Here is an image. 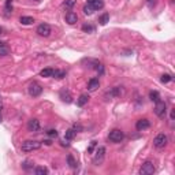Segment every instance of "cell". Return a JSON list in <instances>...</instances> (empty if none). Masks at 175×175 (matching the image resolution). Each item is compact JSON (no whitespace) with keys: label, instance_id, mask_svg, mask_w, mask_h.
<instances>
[{"label":"cell","instance_id":"cell-1","mask_svg":"<svg viewBox=\"0 0 175 175\" xmlns=\"http://www.w3.org/2000/svg\"><path fill=\"white\" fill-rule=\"evenodd\" d=\"M40 148H41V142L36 141V140H26V141L22 142V145H21V149L25 153L33 152V150H37Z\"/></svg>","mask_w":175,"mask_h":175},{"label":"cell","instance_id":"cell-2","mask_svg":"<svg viewBox=\"0 0 175 175\" xmlns=\"http://www.w3.org/2000/svg\"><path fill=\"white\" fill-rule=\"evenodd\" d=\"M123 138H125V133L122 131L121 129H114L109 131L108 134V140L114 144H118V142H122Z\"/></svg>","mask_w":175,"mask_h":175},{"label":"cell","instance_id":"cell-3","mask_svg":"<svg viewBox=\"0 0 175 175\" xmlns=\"http://www.w3.org/2000/svg\"><path fill=\"white\" fill-rule=\"evenodd\" d=\"M167 144H168V137L166 134H163V133L157 134L155 137V140H153V145H155V148H157V149H163Z\"/></svg>","mask_w":175,"mask_h":175},{"label":"cell","instance_id":"cell-4","mask_svg":"<svg viewBox=\"0 0 175 175\" xmlns=\"http://www.w3.org/2000/svg\"><path fill=\"white\" fill-rule=\"evenodd\" d=\"M104 157H105V148L104 146H99L93 156V164L94 166H101V163L104 162Z\"/></svg>","mask_w":175,"mask_h":175},{"label":"cell","instance_id":"cell-5","mask_svg":"<svg viewBox=\"0 0 175 175\" xmlns=\"http://www.w3.org/2000/svg\"><path fill=\"white\" fill-rule=\"evenodd\" d=\"M27 90H29V94L32 96V97H39V96H40L41 93H43V86H41L39 82L33 81L32 84L29 85Z\"/></svg>","mask_w":175,"mask_h":175},{"label":"cell","instance_id":"cell-6","mask_svg":"<svg viewBox=\"0 0 175 175\" xmlns=\"http://www.w3.org/2000/svg\"><path fill=\"white\" fill-rule=\"evenodd\" d=\"M155 173V164L152 162H145L142 164V167L140 168V175H152Z\"/></svg>","mask_w":175,"mask_h":175},{"label":"cell","instance_id":"cell-7","mask_svg":"<svg viewBox=\"0 0 175 175\" xmlns=\"http://www.w3.org/2000/svg\"><path fill=\"white\" fill-rule=\"evenodd\" d=\"M36 33L39 34V36H41V37H49V34H51V26L48 25V23H41V25L37 26Z\"/></svg>","mask_w":175,"mask_h":175},{"label":"cell","instance_id":"cell-8","mask_svg":"<svg viewBox=\"0 0 175 175\" xmlns=\"http://www.w3.org/2000/svg\"><path fill=\"white\" fill-rule=\"evenodd\" d=\"M166 111H167V105L164 101H157L156 103V107H155V114L159 116V118H164L166 116Z\"/></svg>","mask_w":175,"mask_h":175},{"label":"cell","instance_id":"cell-9","mask_svg":"<svg viewBox=\"0 0 175 175\" xmlns=\"http://www.w3.org/2000/svg\"><path fill=\"white\" fill-rule=\"evenodd\" d=\"M136 127L138 131H142V130H146V129H149L150 127V122L148 121V119H140V121H137L136 123Z\"/></svg>","mask_w":175,"mask_h":175},{"label":"cell","instance_id":"cell-10","mask_svg":"<svg viewBox=\"0 0 175 175\" xmlns=\"http://www.w3.org/2000/svg\"><path fill=\"white\" fill-rule=\"evenodd\" d=\"M27 130L32 133H36L40 130V122L37 121V119H30L29 122H27Z\"/></svg>","mask_w":175,"mask_h":175},{"label":"cell","instance_id":"cell-11","mask_svg":"<svg viewBox=\"0 0 175 175\" xmlns=\"http://www.w3.org/2000/svg\"><path fill=\"white\" fill-rule=\"evenodd\" d=\"M64 19H66V22L68 25H75V23L78 22V15L73 11H68L66 14V16H64Z\"/></svg>","mask_w":175,"mask_h":175},{"label":"cell","instance_id":"cell-12","mask_svg":"<svg viewBox=\"0 0 175 175\" xmlns=\"http://www.w3.org/2000/svg\"><path fill=\"white\" fill-rule=\"evenodd\" d=\"M121 94H122L121 86H115V88H112L109 92L105 93V97L107 99H114V97H118V96H121Z\"/></svg>","mask_w":175,"mask_h":175},{"label":"cell","instance_id":"cell-13","mask_svg":"<svg viewBox=\"0 0 175 175\" xmlns=\"http://www.w3.org/2000/svg\"><path fill=\"white\" fill-rule=\"evenodd\" d=\"M99 86H100V81H99L97 78H92V80H89V82H88V90L89 92H94Z\"/></svg>","mask_w":175,"mask_h":175},{"label":"cell","instance_id":"cell-14","mask_svg":"<svg viewBox=\"0 0 175 175\" xmlns=\"http://www.w3.org/2000/svg\"><path fill=\"white\" fill-rule=\"evenodd\" d=\"M60 99H62V101H64V103H71L73 101V97H71V93L68 90H62L60 92Z\"/></svg>","mask_w":175,"mask_h":175},{"label":"cell","instance_id":"cell-15","mask_svg":"<svg viewBox=\"0 0 175 175\" xmlns=\"http://www.w3.org/2000/svg\"><path fill=\"white\" fill-rule=\"evenodd\" d=\"M89 94L86 93H84V94H81L80 97H78V100H77V105L78 107H84L85 104H88V101H89Z\"/></svg>","mask_w":175,"mask_h":175},{"label":"cell","instance_id":"cell-16","mask_svg":"<svg viewBox=\"0 0 175 175\" xmlns=\"http://www.w3.org/2000/svg\"><path fill=\"white\" fill-rule=\"evenodd\" d=\"M19 22L22 23V25H32V23H34V18H32V16H21L19 18Z\"/></svg>","mask_w":175,"mask_h":175},{"label":"cell","instance_id":"cell-17","mask_svg":"<svg viewBox=\"0 0 175 175\" xmlns=\"http://www.w3.org/2000/svg\"><path fill=\"white\" fill-rule=\"evenodd\" d=\"M75 136H77V131H75L74 129H68L66 131V134H64V138H66L67 141H71V140H74Z\"/></svg>","mask_w":175,"mask_h":175},{"label":"cell","instance_id":"cell-18","mask_svg":"<svg viewBox=\"0 0 175 175\" xmlns=\"http://www.w3.org/2000/svg\"><path fill=\"white\" fill-rule=\"evenodd\" d=\"M53 68H44V70H41L40 71V75L41 77H45V78H48V77H53Z\"/></svg>","mask_w":175,"mask_h":175},{"label":"cell","instance_id":"cell-19","mask_svg":"<svg viewBox=\"0 0 175 175\" xmlns=\"http://www.w3.org/2000/svg\"><path fill=\"white\" fill-rule=\"evenodd\" d=\"M99 22H100V25H107V22H109V14L108 12H104L103 15L99 16Z\"/></svg>","mask_w":175,"mask_h":175},{"label":"cell","instance_id":"cell-20","mask_svg":"<svg viewBox=\"0 0 175 175\" xmlns=\"http://www.w3.org/2000/svg\"><path fill=\"white\" fill-rule=\"evenodd\" d=\"M34 174L36 175H47L48 174V168L44 166H39L36 167V170H34Z\"/></svg>","mask_w":175,"mask_h":175},{"label":"cell","instance_id":"cell-21","mask_svg":"<svg viewBox=\"0 0 175 175\" xmlns=\"http://www.w3.org/2000/svg\"><path fill=\"white\" fill-rule=\"evenodd\" d=\"M90 6L93 7L94 11H96V10H101L103 7H104V2H103V0H94V2L92 3Z\"/></svg>","mask_w":175,"mask_h":175},{"label":"cell","instance_id":"cell-22","mask_svg":"<svg viewBox=\"0 0 175 175\" xmlns=\"http://www.w3.org/2000/svg\"><path fill=\"white\" fill-rule=\"evenodd\" d=\"M7 55H10V48L0 43V56H7Z\"/></svg>","mask_w":175,"mask_h":175},{"label":"cell","instance_id":"cell-23","mask_svg":"<svg viewBox=\"0 0 175 175\" xmlns=\"http://www.w3.org/2000/svg\"><path fill=\"white\" fill-rule=\"evenodd\" d=\"M149 97H150V100L155 101V103L160 101V94H159V92H156V90H152V92H150V93H149Z\"/></svg>","mask_w":175,"mask_h":175},{"label":"cell","instance_id":"cell-24","mask_svg":"<svg viewBox=\"0 0 175 175\" xmlns=\"http://www.w3.org/2000/svg\"><path fill=\"white\" fill-rule=\"evenodd\" d=\"M67 163H68V166L71 167V168H77V162L74 160V157H73V155H68L67 156Z\"/></svg>","mask_w":175,"mask_h":175},{"label":"cell","instance_id":"cell-25","mask_svg":"<svg viewBox=\"0 0 175 175\" xmlns=\"http://www.w3.org/2000/svg\"><path fill=\"white\" fill-rule=\"evenodd\" d=\"M53 75L58 78V80H63V78L66 77V71H63V70H55L53 71Z\"/></svg>","mask_w":175,"mask_h":175},{"label":"cell","instance_id":"cell-26","mask_svg":"<svg viewBox=\"0 0 175 175\" xmlns=\"http://www.w3.org/2000/svg\"><path fill=\"white\" fill-rule=\"evenodd\" d=\"M93 7H92L90 4H85L84 6V14L85 15H92V14H93Z\"/></svg>","mask_w":175,"mask_h":175},{"label":"cell","instance_id":"cell-27","mask_svg":"<svg viewBox=\"0 0 175 175\" xmlns=\"http://www.w3.org/2000/svg\"><path fill=\"white\" fill-rule=\"evenodd\" d=\"M160 81H162L163 84H168L170 81H173V77H171L170 74H163L162 78H160Z\"/></svg>","mask_w":175,"mask_h":175},{"label":"cell","instance_id":"cell-28","mask_svg":"<svg viewBox=\"0 0 175 175\" xmlns=\"http://www.w3.org/2000/svg\"><path fill=\"white\" fill-rule=\"evenodd\" d=\"M33 162H30V160H26V162H23L22 163V168L23 170H30V168H33Z\"/></svg>","mask_w":175,"mask_h":175},{"label":"cell","instance_id":"cell-29","mask_svg":"<svg viewBox=\"0 0 175 175\" xmlns=\"http://www.w3.org/2000/svg\"><path fill=\"white\" fill-rule=\"evenodd\" d=\"M75 3H77V0H66V2L63 3V6L66 7V8H73L75 6Z\"/></svg>","mask_w":175,"mask_h":175},{"label":"cell","instance_id":"cell-30","mask_svg":"<svg viewBox=\"0 0 175 175\" xmlns=\"http://www.w3.org/2000/svg\"><path fill=\"white\" fill-rule=\"evenodd\" d=\"M82 30H84V32H86V33H93L94 32V27L92 25H84V26H82Z\"/></svg>","mask_w":175,"mask_h":175},{"label":"cell","instance_id":"cell-31","mask_svg":"<svg viewBox=\"0 0 175 175\" xmlns=\"http://www.w3.org/2000/svg\"><path fill=\"white\" fill-rule=\"evenodd\" d=\"M47 134L49 137H58V131L56 130H53V129H51V130H48L47 131Z\"/></svg>","mask_w":175,"mask_h":175},{"label":"cell","instance_id":"cell-32","mask_svg":"<svg viewBox=\"0 0 175 175\" xmlns=\"http://www.w3.org/2000/svg\"><path fill=\"white\" fill-rule=\"evenodd\" d=\"M94 148H96V141H92V142H90V146L88 148V153H92Z\"/></svg>","mask_w":175,"mask_h":175},{"label":"cell","instance_id":"cell-33","mask_svg":"<svg viewBox=\"0 0 175 175\" xmlns=\"http://www.w3.org/2000/svg\"><path fill=\"white\" fill-rule=\"evenodd\" d=\"M74 130L75 131H82V127H81V125H74Z\"/></svg>","mask_w":175,"mask_h":175},{"label":"cell","instance_id":"cell-34","mask_svg":"<svg viewBox=\"0 0 175 175\" xmlns=\"http://www.w3.org/2000/svg\"><path fill=\"white\" fill-rule=\"evenodd\" d=\"M44 142H45V144H47V145H51V144H52V142H51V141H49V140H47V141H44Z\"/></svg>","mask_w":175,"mask_h":175},{"label":"cell","instance_id":"cell-35","mask_svg":"<svg viewBox=\"0 0 175 175\" xmlns=\"http://www.w3.org/2000/svg\"><path fill=\"white\" fill-rule=\"evenodd\" d=\"M93 2H94V0H88V4H92Z\"/></svg>","mask_w":175,"mask_h":175},{"label":"cell","instance_id":"cell-36","mask_svg":"<svg viewBox=\"0 0 175 175\" xmlns=\"http://www.w3.org/2000/svg\"><path fill=\"white\" fill-rule=\"evenodd\" d=\"M0 122H2V114H0Z\"/></svg>","mask_w":175,"mask_h":175},{"label":"cell","instance_id":"cell-37","mask_svg":"<svg viewBox=\"0 0 175 175\" xmlns=\"http://www.w3.org/2000/svg\"><path fill=\"white\" fill-rule=\"evenodd\" d=\"M2 32H3V30H2V27H0V34H2Z\"/></svg>","mask_w":175,"mask_h":175},{"label":"cell","instance_id":"cell-38","mask_svg":"<svg viewBox=\"0 0 175 175\" xmlns=\"http://www.w3.org/2000/svg\"><path fill=\"white\" fill-rule=\"evenodd\" d=\"M34 2H40V0H34Z\"/></svg>","mask_w":175,"mask_h":175},{"label":"cell","instance_id":"cell-39","mask_svg":"<svg viewBox=\"0 0 175 175\" xmlns=\"http://www.w3.org/2000/svg\"><path fill=\"white\" fill-rule=\"evenodd\" d=\"M148 2H152V0H148Z\"/></svg>","mask_w":175,"mask_h":175}]
</instances>
